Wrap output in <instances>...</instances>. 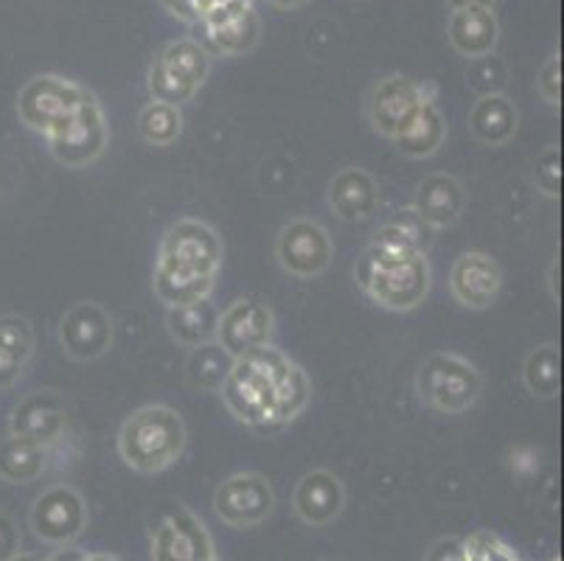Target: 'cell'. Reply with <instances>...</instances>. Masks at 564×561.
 <instances>
[{"instance_id":"obj_45","label":"cell","mask_w":564,"mask_h":561,"mask_svg":"<svg viewBox=\"0 0 564 561\" xmlns=\"http://www.w3.org/2000/svg\"><path fill=\"white\" fill-rule=\"evenodd\" d=\"M9 561H43V559H40V555H34V553H23V550H20V553L14 555V559H9Z\"/></svg>"},{"instance_id":"obj_11","label":"cell","mask_w":564,"mask_h":561,"mask_svg":"<svg viewBox=\"0 0 564 561\" xmlns=\"http://www.w3.org/2000/svg\"><path fill=\"white\" fill-rule=\"evenodd\" d=\"M275 259L292 278H317L329 270L335 259L329 230L315 219H292L279 230Z\"/></svg>"},{"instance_id":"obj_37","label":"cell","mask_w":564,"mask_h":561,"mask_svg":"<svg viewBox=\"0 0 564 561\" xmlns=\"http://www.w3.org/2000/svg\"><path fill=\"white\" fill-rule=\"evenodd\" d=\"M217 0H161V7L166 9L172 18L183 20V23L197 25L203 14L214 7Z\"/></svg>"},{"instance_id":"obj_19","label":"cell","mask_w":564,"mask_h":561,"mask_svg":"<svg viewBox=\"0 0 564 561\" xmlns=\"http://www.w3.org/2000/svg\"><path fill=\"white\" fill-rule=\"evenodd\" d=\"M292 508L299 519L310 528H326L335 522L346 508V486L340 477L329 470H312L295 486Z\"/></svg>"},{"instance_id":"obj_8","label":"cell","mask_w":564,"mask_h":561,"mask_svg":"<svg viewBox=\"0 0 564 561\" xmlns=\"http://www.w3.org/2000/svg\"><path fill=\"white\" fill-rule=\"evenodd\" d=\"M223 239L212 225L199 223V219H177L163 234L158 265L192 272V276L217 278L219 267H223Z\"/></svg>"},{"instance_id":"obj_32","label":"cell","mask_w":564,"mask_h":561,"mask_svg":"<svg viewBox=\"0 0 564 561\" xmlns=\"http://www.w3.org/2000/svg\"><path fill=\"white\" fill-rule=\"evenodd\" d=\"M155 295L158 301L166 303V309L183 306V303L212 298L217 278L214 276H192V272L172 270V267L155 265Z\"/></svg>"},{"instance_id":"obj_21","label":"cell","mask_w":564,"mask_h":561,"mask_svg":"<svg viewBox=\"0 0 564 561\" xmlns=\"http://www.w3.org/2000/svg\"><path fill=\"white\" fill-rule=\"evenodd\" d=\"M410 208L422 216L430 228H449L460 219L466 208L464 185L453 174H430L419 183Z\"/></svg>"},{"instance_id":"obj_26","label":"cell","mask_w":564,"mask_h":561,"mask_svg":"<svg viewBox=\"0 0 564 561\" xmlns=\"http://www.w3.org/2000/svg\"><path fill=\"white\" fill-rule=\"evenodd\" d=\"M48 446L34 444L29 439H18V435H9V439L0 441V481L14 483V486L34 483L48 470Z\"/></svg>"},{"instance_id":"obj_16","label":"cell","mask_w":564,"mask_h":561,"mask_svg":"<svg viewBox=\"0 0 564 561\" xmlns=\"http://www.w3.org/2000/svg\"><path fill=\"white\" fill-rule=\"evenodd\" d=\"M214 555L212 537L188 508L177 506L152 528V561H205Z\"/></svg>"},{"instance_id":"obj_4","label":"cell","mask_w":564,"mask_h":561,"mask_svg":"<svg viewBox=\"0 0 564 561\" xmlns=\"http://www.w3.org/2000/svg\"><path fill=\"white\" fill-rule=\"evenodd\" d=\"M415 393L427 408L444 416H458L480 399L484 379L469 359L449 352H435L419 365L415 374Z\"/></svg>"},{"instance_id":"obj_7","label":"cell","mask_w":564,"mask_h":561,"mask_svg":"<svg viewBox=\"0 0 564 561\" xmlns=\"http://www.w3.org/2000/svg\"><path fill=\"white\" fill-rule=\"evenodd\" d=\"M430 101H438V87L433 82H415L402 74L384 76L368 96V121L373 132L397 141Z\"/></svg>"},{"instance_id":"obj_2","label":"cell","mask_w":564,"mask_h":561,"mask_svg":"<svg viewBox=\"0 0 564 561\" xmlns=\"http://www.w3.org/2000/svg\"><path fill=\"white\" fill-rule=\"evenodd\" d=\"M186 444V421L169 404L138 408L118 430V455L138 475L166 472L181 461Z\"/></svg>"},{"instance_id":"obj_12","label":"cell","mask_w":564,"mask_h":561,"mask_svg":"<svg viewBox=\"0 0 564 561\" xmlns=\"http://www.w3.org/2000/svg\"><path fill=\"white\" fill-rule=\"evenodd\" d=\"M87 519L90 514L85 497L68 483L45 488L29 514L34 537L48 544H70L79 539L87 528Z\"/></svg>"},{"instance_id":"obj_5","label":"cell","mask_w":564,"mask_h":561,"mask_svg":"<svg viewBox=\"0 0 564 561\" xmlns=\"http://www.w3.org/2000/svg\"><path fill=\"white\" fill-rule=\"evenodd\" d=\"M208 71H212V56L203 48V43H197V40H174L152 60L150 74H147L152 101L183 107L205 85Z\"/></svg>"},{"instance_id":"obj_13","label":"cell","mask_w":564,"mask_h":561,"mask_svg":"<svg viewBox=\"0 0 564 561\" xmlns=\"http://www.w3.org/2000/svg\"><path fill=\"white\" fill-rule=\"evenodd\" d=\"M197 25L208 43L205 51L223 56L250 54L261 34V20L250 0H217Z\"/></svg>"},{"instance_id":"obj_28","label":"cell","mask_w":564,"mask_h":561,"mask_svg":"<svg viewBox=\"0 0 564 561\" xmlns=\"http://www.w3.org/2000/svg\"><path fill=\"white\" fill-rule=\"evenodd\" d=\"M435 228H430L422 216L415 214L413 208H402L388 219V223L379 225L377 236H373L371 245L391 247V250H404V253H422L427 256V250L433 247Z\"/></svg>"},{"instance_id":"obj_42","label":"cell","mask_w":564,"mask_h":561,"mask_svg":"<svg viewBox=\"0 0 564 561\" xmlns=\"http://www.w3.org/2000/svg\"><path fill=\"white\" fill-rule=\"evenodd\" d=\"M556 272H558V261H553L551 272H547V287H551V298L558 303L562 292H558V284H556Z\"/></svg>"},{"instance_id":"obj_22","label":"cell","mask_w":564,"mask_h":561,"mask_svg":"<svg viewBox=\"0 0 564 561\" xmlns=\"http://www.w3.org/2000/svg\"><path fill=\"white\" fill-rule=\"evenodd\" d=\"M447 37L449 45L466 60L495 54L500 43V23H497L495 9L469 7L453 12L447 23Z\"/></svg>"},{"instance_id":"obj_10","label":"cell","mask_w":564,"mask_h":561,"mask_svg":"<svg viewBox=\"0 0 564 561\" xmlns=\"http://www.w3.org/2000/svg\"><path fill=\"white\" fill-rule=\"evenodd\" d=\"M107 141H110V127H107L105 110H101L96 93L87 90L74 121L59 136L48 138V149L63 166L82 169L99 161L107 149Z\"/></svg>"},{"instance_id":"obj_20","label":"cell","mask_w":564,"mask_h":561,"mask_svg":"<svg viewBox=\"0 0 564 561\" xmlns=\"http://www.w3.org/2000/svg\"><path fill=\"white\" fill-rule=\"evenodd\" d=\"M326 203L343 223H366L379 208V185L366 169H340L326 188Z\"/></svg>"},{"instance_id":"obj_31","label":"cell","mask_w":564,"mask_h":561,"mask_svg":"<svg viewBox=\"0 0 564 561\" xmlns=\"http://www.w3.org/2000/svg\"><path fill=\"white\" fill-rule=\"evenodd\" d=\"M310 393H312V385H310V377H306V370L301 368V365L292 363L290 370H286L284 377L275 382L273 413H270L267 432L281 430V427L290 424L292 419H299V416L304 413L306 404H310Z\"/></svg>"},{"instance_id":"obj_35","label":"cell","mask_w":564,"mask_h":561,"mask_svg":"<svg viewBox=\"0 0 564 561\" xmlns=\"http://www.w3.org/2000/svg\"><path fill=\"white\" fill-rule=\"evenodd\" d=\"M531 183L533 188L545 194V197L551 199L562 197V149L558 147L542 149V154L533 161L531 166Z\"/></svg>"},{"instance_id":"obj_24","label":"cell","mask_w":564,"mask_h":561,"mask_svg":"<svg viewBox=\"0 0 564 561\" xmlns=\"http://www.w3.org/2000/svg\"><path fill=\"white\" fill-rule=\"evenodd\" d=\"M219 315L223 312L217 309V303H212V298H199V301L166 309V328L177 346L197 348L217 339Z\"/></svg>"},{"instance_id":"obj_36","label":"cell","mask_w":564,"mask_h":561,"mask_svg":"<svg viewBox=\"0 0 564 561\" xmlns=\"http://www.w3.org/2000/svg\"><path fill=\"white\" fill-rule=\"evenodd\" d=\"M536 90H540L542 101H547L551 107L562 105V60L558 56H551L542 65L540 76H536Z\"/></svg>"},{"instance_id":"obj_27","label":"cell","mask_w":564,"mask_h":561,"mask_svg":"<svg viewBox=\"0 0 564 561\" xmlns=\"http://www.w3.org/2000/svg\"><path fill=\"white\" fill-rule=\"evenodd\" d=\"M444 141H447V121H444V112H441L438 101H430L410 121L408 130L397 138V147L404 158L424 161V158H433L444 147Z\"/></svg>"},{"instance_id":"obj_15","label":"cell","mask_w":564,"mask_h":561,"mask_svg":"<svg viewBox=\"0 0 564 561\" xmlns=\"http://www.w3.org/2000/svg\"><path fill=\"white\" fill-rule=\"evenodd\" d=\"M275 317L273 309L256 298H239L219 315L217 343L234 359L267 346L273 339Z\"/></svg>"},{"instance_id":"obj_29","label":"cell","mask_w":564,"mask_h":561,"mask_svg":"<svg viewBox=\"0 0 564 561\" xmlns=\"http://www.w3.org/2000/svg\"><path fill=\"white\" fill-rule=\"evenodd\" d=\"M236 359L219 346L217 339L212 343H203V346L192 348L186 359V382L192 385L199 393H219L228 379L230 368H234Z\"/></svg>"},{"instance_id":"obj_34","label":"cell","mask_w":564,"mask_h":561,"mask_svg":"<svg viewBox=\"0 0 564 561\" xmlns=\"http://www.w3.org/2000/svg\"><path fill=\"white\" fill-rule=\"evenodd\" d=\"M466 85L480 96H495V93H506L509 85V68L506 62L495 54L478 56L469 60V71H466Z\"/></svg>"},{"instance_id":"obj_1","label":"cell","mask_w":564,"mask_h":561,"mask_svg":"<svg viewBox=\"0 0 564 561\" xmlns=\"http://www.w3.org/2000/svg\"><path fill=\"white\" fill-rule=\"evenodd\" d=\"M357 287L388 312H410L427 298L433 284L430 259L391 247L368 245L354 267Z\"/></svg>"},{"instance_id":"obj_30","label":"cell","mask_w":564,"mask_h":561,"mask_svg":"<svg viewBox=\"0 0 564 561\" xmlns=\"http://www.w3.org/2000/svg\"><path fill=\"white\" fill-rule=\"evenodd\" d=\"M522 385L536 399H556L562 393V348L556 343L536 346L522 365Z\"/></svg>"},{"instance_id":"obj_23","label":"cell","mask_w":564,"mask_h":561,"mask_svg":"<svg viewBox=\"0 0 564 561\" xmlns=\"http://www.w3.org/2000/svg\"><path fill=\"white\" fill-rule=\"evenodd\" d=\"M520 127V110L506 93L480 96L469 112V130L486 147H502Z\"/></svg>"},{"instance_id":"obj_43","label":"cell","mask_w":564,"mask_h":561,"mask_svg":"<svg viewBox=\"0 0 564 561\" xmlns=\"http://www.w3.org/2000/svg\"><path fill=\"white\" fill-rule=\"evenodd\" d=\"M264 3H270V7H275V9H286V12H292V9L304 7V3H310V0H264Z\"/></svg>"},{"instance_id":"obj_17","label":"cell","mask_w":564,"mask_h":561,"mask_svg":"<svg viewBox=\"0 0 564 561\" xmlns=\"http://www.w3.org/2000/svg\"><path fill=\"white\" fill-rule=\"evenodd\" d=\"M68 430V408L56 390H34L18 401L9 419V432L18 439L51 446Z\"/></svg>"},{"instance_id":"obj_9","label":"cell","mask_w":564,"mask_h":561,"mask_svg":"<svg viewBox=\"0 0 564 561\" xmlns=\"http://www.w3.org/2000/svg\"><path fill=\"white\" fill-rule=\"evenodd\" d=\"M214 514L228 528H253L275 508V492L259 472H239L214 488Z\"/></svg>"},{"instance_id":"obj_39","label":"cell","mask_w":564,"mask_h":561,"mask_svg":"<svg viewBox=\"0 0 564 561\" xmlns=\"http://www.w3.org/2000/svg\"><path fill=\"white\" fill-rule=\"evenodd\" d=\"M424 561H466L464 539L444 537L424 553Z\"/></svg>"},{"instance_id":"obj_3","label":"cell","mask_w":564,"mask_h":561,"mask_svg":"<svg viewBox=\"0 0 564 561\" xmlns=\"http://www.w3.org/2000/svg\"><path fill=\"white\" fill-rule=\"evenodd\" d=\"M290 365L292 359L273 343L236 359L219 390L230 413L253 430L267 432L270 413H273L275 382L290 370Z\"/></svg>"},{"instance_id":"obj_41","label":"cell","mask_w":564,"mask_h":561,"mask_svg":"<svg viewBox=\"0 0 564 561\" xmlns=\"http://www.w3.org/2000/svg\"><path fill=\"white\" fill-rule=\"evenodd\" d=\"M497 0H447V7L453 9V12H458V9H469V7H484V9H495Z\"/></svg>"},{"instance_id":"obj_44","label":"cell","mask_w":564,"mask_h":561,"mask_svg":"<svg viewBox=\"0 0 564 561\" xmlns=\"http://www.w3.org/2000/svg\"><path fill=\"white\" fill-rule=\"evenodd\" d=\"M85 561H121V559L112 553H87Z\"/></svg>"},{"instance_id":"obj_38","label":"cell","mask_w":564,"mask_h":561,"mask_svg":"<svg viewBox=\"0 0 564 561\" xmlns=\"http://www.w3.org/2000/svg\"><path fill=\"white\" fill-rule=\"evenodd\" d=\"M20 544H23V537H20V528L14 525V519L0 514V561L14 559L20 553Z\"/></svg>"},{"instance_id":"obj_14","label":"cell","mask_w":564,"mask_h":561,"mask_svg":"<svg viewBox=\"0 0 564 561\" xmlns=\"http://www.w3.org/2000/svg\"><path fill=\"white\" fill-rule=\"evenodd\" d=\"M59 346L76 363H94L112 346V317L101 303L79 301L59 321Z\"/></svg>"},{"instance_id":"obj_46","label":"cell","mask_w":564,"mask_h":561,"mask_svg":"<svg viewBox=\"0 0 564 561\" xmlns=\"http://www.w3.org/2000/svg\"><path fill=\"white\" fill-rule=\"evenodd\" d=\"M205 561H219V559H217V555H214V559H205Z\"/></svg>"},{"instance_id":"obj_33","label":"cell","mask_w":564,"mask_h":561,"mask_svg":"<svg viewBox=\"0 0 564 561\" xmlns=\"http://www.w3.org/2000/svg\"><path fill=\"white\" fill-rule=\"evenodd\" d=\"M183 132V112L181 107L163 105V101H150L138 112V136L150 147H172Z\"/></svg>"},{"instance_id":"obj_40","label":"cell","mask_w":564,"mask_h":561,"mask_svg":"<svg viewBox=\"0 0 564 561\" xmlns=\"http://www.w3.org/2000/svg\"><path fill=\"white\" fill-rule=\"evenodd\" d=\"M87 559V550L79 548H70V544H63V550H56L48 561H85Z\"/></svg>"},{"instance_id":"obj_25","label":"cell","mask_w":564,"mask_h":561,"mask_svg":"<svg viewBox=\"0 0 564 561\" xmlns=\"http://www.w3.org/2000/svg\"><path fill=\"white\" fill-rule=\"evenodd\" d=\"M34 354L32 323L20 315L0 317V390L20 382Z\"/></svg>"},{"instance_id":"obj_18","label":"cell","mask_w":564,"mask_h":561,"mask_svg":"<svg viewBox=\"0 0 564 561\" xmlns=\"http://www.w3.org/2000/svg\"><path fill=\"white\" fill-rule=\"evenodd\" d=\"M502 270L489 253H464L449 270V292L471 312H484L500 298Z\"/></svg>"},{"instance_id":"obj_6","label":"cell","mask_w":564,"mask_h":561,"mask_svg":"<svg viewBox=\"0 0 564 561\" xmlns=\"http://www.w3.org/2000/svg\"><path fill=\"white\" fill-rule=\"evenodd\" d=\"M87 96L85 85L65 79V76L43 74L23 85L18 96V116L29 130L45 136V141L68 127L79 112Z\"/></svg>"}]
</instances>
